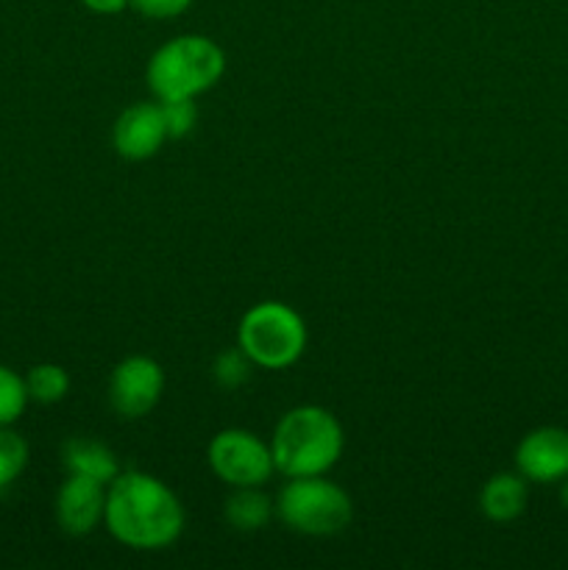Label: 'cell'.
<instances>
[{
    "label": "cell",
    "mask_w": 568,
    "mask_h": 570,
    "mask_svg": "<svg viewBox=\"0 0 568 570\" xmlns=\"http://www.w3.org/2000/svg\"><path fill=\"white\" fill-rule=\"evenodd\" d=\"M81 3L89 11H95V14H120L128 6V0H81Z\"/></svg>",
    "instance_id": "ffe728a7"
},
{
    "label": "cell",
    "mask_w": 568,
    "mask_h": 570,
    "mask_svg": "<svg viewBox=\"0 0 568 570\" xmlns=\"http://www.w3.org/2000/svg\"><path fill=\"white\" fill-rule=\"evenodd\" d=\"M516 468L527 482L551 484L568 476V432L543 426L529 432L516 449Z\"/></svg>",
    "instance_id": "ba28073f"
},
{
    "label": "cell",
    "mask_w": 568,
    "mask_h": 570,
    "mask_svg": "<svg viewBox=\"0 0 568 570\" xmlns=\"http://www.w3.org/2000/svg\"><path fill=\"white\" fill-rule=\"evenodd\" d=\"M276 515V504L259 488H234L226 501V521L237 532H259Z\"/></svg>",
    "instance_id": "4fadbf2b"
},
{
    "label": "cell",
    "mask_w": 568,
    "mask_h": 570,
    "mask_svg": "<svg viewBox=\"0 0 568 570\" xmlns=\"http://www.w3.org/2000/svg\"><path fill=\"white\" fill-rule=\"evenodd\" d=\"M28 399L37 404H59L67 393H70V373L53 362H42L33 365L26 376Z\"/></svg>",
    "instance_id": "5bb4252c"
},
{
    "label": "cell",
    "mask_w": 568,
    "mask_h": 570,
    "mask_svg": "<svg viewBox=\"0 0 568 570\" xmlns=\"http://www.w3.org/2000/svg\"><path fill=\"white\" fill-rule=\"evenodd\" d=\"M226 70V53L200 33H184L161 45L148 61V87L159 100L198 98Z\"/></svg>",
    "instance_id": "3957f363"
},
{
    "label": "cell",
    "mask_w": 568,
    "mask_h": 570,
    "mask_svg": "<svg viewBox=\"0 0 568 570\" xmlns=\"http://www.w3.org/2000/svg\"><path fill=\"white\" fill-rule=\"evenodd\" d=\"M106 529L117 543L137 551H159L176 543L184 529V507L165 482L143 471L117 473L106 488Z\"/></svg>",
    "instance_id": "6da1fadb"
},
{
    "label": "cell",
    "mask_w": 568,
    "mask_h": 570,
    "mask_svg": "<svg viewBox=\"0 0 568 570\" xmlns=\"http://www.w3.org/2000/svg\"><path fill=\"white\" fill-rule=\"evenodd\" d=\"M28 390L26 379L17 376L11 367L0 365V426H11L20 421L28 404Z\"/></svg>",
    "instance_id": "2e32d148"
},
{
    "label": "cell",
    "mask_w": 568,
    "mask_h": 570,
    "mask_svg": "<svg viewBox=\"0 0 568 570\" xmlns=\"http://www.w3.org/2000/svg\"><path fill=\"white\" fill-rule=\"evenodd\" d=\"M206 462L228 488H262L276 473L271 445L245 429L217 432L206 449Z\"/></svg>",
    "instance_id": "8992f818"
},
{
    "label": "cell",
    "mask_w": 568,
    "mask_h": 570,
    "mask_svg": "<svg viewBox=\"0 0 568 570\" xmlns=\"http://www.w3.org/2000/svg\"><path fill=\"white\" fill-rule=\"evenodd\" d=\"M560 504L566 507V510H568V476L562 479V488H560Z\"/></svg>",
    "instance_id": "44dd1931"
},
{
    "label": "cell",
    "mask_w": 568,
    "mask_h": 570,
    "mask_svg": "<svg viewBox=\"0 0 568 570\" xmlns=\"http://www.w3.org/2000/svg\"><path fill=\"white\" fill-rule=\"evenodd\" d=\"M28 465V443L9 426H0V490L14 484Z\"/></svg>",
    "instance_id": "9a60e30c"
},
{
    "label": "cell",
    "mask_w": 568,
    "mask_h": 570,
    "mask_svg": "<svg viewBox=\"0 0 568 570\" xmlns=\"http://www.w3.org/2000/svg\"><path fill=\"white\" fill-rule=\"evenodd\" d=\"M161 117H165L167 137L184 139L198 122V109H195V98H170L159 100Z\"/></svg>",
    "instance_id": "e0dca14e"
},
{
    "label": "cell",
    "mask_w": 568,
    "mask_h": 570,
    "mask_svg": "<svg viewBox=\"0 0 568 570\" xmlns=\"http://www.w3.org/2000/svg\"><path fill=\"white\" fill-rule=\"evenodd\" d=\"M237 343L256 367L284 371L304 354L306 326L293 306L282 301H262L239 321Z\"/></svg>",
    "instance_id": "277c9868"
},
{
    "label": "cell",
    "mask_w": 568,
    "mask_h": 570,
    "mask_svg": "<svg viewBox=\"0 0 568 570\" xmlns=\"http://www.w3.org/2000/svg\"><path fill=\"white\" fill-rule=\"evenodd\" d=\"M165 393V371L150 356H126L120 365L111 371L109 379V401L115 412L126 421L145 417Z\"/></svg>",
    "instance_id": "52a82bcc"
},
{
    "label": "cell",
    "mask_w": 568,
    "mask_h": 570,
    "mask_svg": "<svg viewBox=\"0 0 568 570\" xmlns=\"http://www.w3.org/2000/svg\"><path fill=\"white\" fill-rule=\"evenodd\" d=\"M106 515V484L87 476H72L56 493V521L72 538L92 534Z\"/></svg>",
    "instance_id": "30bf717a"
},
{
    "label": "cell",
    "mask_w": 568,
    "mask_h": 570,
    "mask_svg": "<svg viewBox=\"0 0 568 570\" xmlns=\"http://www.w3.org/2000/svg\"><path fill=\"white\" fill-rule=\"evenodd\" d=\"M251 365H254V362H251L248 356H245V351L237 345V348L223 351L215 360V367H212V371H215V382L221 384V387L234 390L239 387V384L248 382Z\"/></svg>",
    "instance_id": "ac0fdd59"
},
{
    "label": "cell",
    "mask_w": 568,
    "mask_h": 570,
    "mask_svg": "<svg viewBox=\"0 0 568 570\" xmlns=\"http://www.w3.org/2000/svg\"><path fill=\"white\" fill-rule=\"evenodd\" d=\"M271 454L276 471L287 479L323 476L343 454V426L323 406H295L278 417Z\"/></svg>",
    "instance_id": "7a4b0ae2"
},
{
    "label": "cell",
    "mask_w": 568,
    "mask_h": 570,
    "mask_svg": "<svg viewBox=\"0 0 568 570\" xmlns=\"http://www.w3.org/2000/svg\"><path fill=\"white\" fill-rule=\"evenodd\" d=\"M354 515L349 493L323 476H295L276 499V518L290 532L329 538L343 532Z\"/></svg>",
    "instance_id": "5b68a950"
},
{
    "label": "cell",
    "mask_w": 568,
    "mask_h": 570,
    "mask_svg": "<svg viewBox=\"0 0 568 570\" xmlns=\"http://www.w3.org/2000/svg\"><path fill=\"white\" fill-rule=\"evenodd\" d=\"M61 460H65V468L72 476L95 479V482L106 484V488H109L117 479V473H120V462H117L115 451L106 449L98 440H67L65 449H61Z\"/></svg>",
    "instance_id": "7c38bea8"
},
{
    "label": "cell",
    "mask_w": 568,
    "mask_h": 570,
    "mask_svg": "<svg viewBox=\"0 0 568 570\" xmlns=\"http://www.w3.org/2000/svg\"><path fill=\"white\" fill-rule=\"evenodd\" d=\"M527 479L521 473H496L479 493V510L493 523H512L527 510Z\"/></svg>",
    "instance_id": "8fae6325"
},
{
    "label": "cell",
    "mask_w": 568,
    "mask_h": 570,
    "mask_svg": "<svg viewBox=\"0 0 568 570\" xmlns=\"http://www.w3.org/2000/svg\"><path fill=\"white\" fill-rule=\"evenodd\" d=\"M115 150L128 161H145L165 145L167 126L159 104H134L115 120Z\"/></svg>",
    "instance_id": "9c48e42d"
},
{
    "label": "cell",
    "mask_w": 568,
    "mask_h": 570,
    "mask_svg": "<svg viewBox=\"0 0 568 570\" xmlns=\"http://www.w3.org/2000/svg\"><path fill=\"white\" fill-rule=\"evenodd\" d=\"M128 6L150 20H170V17L184 14L193 6V0H128Z\"/></svg>",
    "instance_id": "d6986e66"
}]
</instances>
